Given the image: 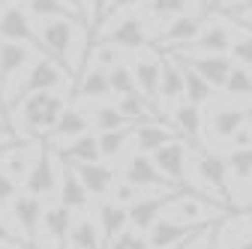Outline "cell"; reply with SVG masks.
Returning a JSON list of instances; mask_svg holds the SVG:
<instances>
[{"label": "cell", "instance_id": "6da1fadb", "mask_svg": "<svg viewBox=\"0 0 252 249\" xmlns=\"http://www.w3.org/2000/svg\"><path fill=\"white\" fill-rule=\"evenodd\" d=\"M66 99H63V93L57 90H42V93H33V96H27L15 111L21 114V123H24V129L27 132H33V135H48L54 126H57V120L63 117V111H66Z\"/></svg>", "mask_w": 252, "mask_h": 249}, {"label": "cell", "instance_id": "7a4b0ae2", "mask_svg": "<svg viewBox=\"0 0 252 249\" xmlns=\"http://www.w3.org/2000/svg\"><path fill=\"white\" fill-rule=\"evenodd\" d=\"M66 69H63L57 60L51 57H39L33 60V63L27 66L24 72V81H18V87L12 90V96L6 99V108L15 111L27 96H33V93H42V90H60L63 84H66Z\"/></svg>", "mask_w": 252, "mask_h": 249}, {"label": "cell", "instance_id": "3957f363", "mask_svg": "<svg viewBox=\"0 0 252 249\" xmlns=\"http://www.w3.org/2000/svg\"><path fill=\"white\" fill-rule=\"evenodd\" d=\"M189 189V186H177V189H162V192H156V195H141L138 201L129 204V225L135 231H150L156 222L162 219V213Z\"/></svg>", "mask_w": 252, "mask_h": 249}, {"label": "cell", "instance_id": "277c9868", "mask_svg": "<svg viewBox=\"0 0 252 249\" xmlns=\"http://www.w3.org/2000/svg\"><path fill=\"white\" fill-rule=\"evenodd\" d=\"M195 174L201 177V183L207 189H213L219 198H222L228 207H237L234 198H231V171H228V159L219 156V153L207 150V147H198V159H195Z\"/></svg>", "mask_w": 252, "mask_h": 249}, {"label": "cell", "instance_id": "5b68a950", "mask_svg": "<svg viewBox=\"0 0 252 249\" xmlns=\"http://www.w3.org/2000/svg\"><path fill=\"white\" fill-rule=\"evenodd\" d=\"M123 180L135 183L138 189H177V183H171L159 168H156L150 153H135V156L126 159L123 171H120Z\"/></svg>", "mask_w": 252, "mask_h": 249}, {"label": "cell", "instance_id": "8992f818", "mask_svg": "<svg viewBox=\"0 0 252 249\" xmlns=\"http://www.w3.org/2000/svg\"><path fill=\"white\" fill-rule=\"evenodd\" d=\"M54 147H39V156L33 162V168H30L27 180H24V192L30 195H54L57 192V186H60V168L54 165Z\"/></svg>", "mask_w": 252, "mask_h": 249}, {"label": "cell", "instance_id": "52a82bcc", "mask_svg": "<svg viewBox=\"0 0 252 249\" xmlns=\"http://www.w3.org/2000/svg\"><path fill=\"white\" fill-rule=\"evenodd\" d=\"M42 216H45V207H42V198L39 195H18L12 201V219L18 225V231L24 234V240L30 246H39V234H42Z\"/></svg>", "mask_w": 252, "mask_h": 249}, {"label": "cell", "instance_id": "ba28073f", "mask_svg": "<svg viewBox=\"0 0 252 249\" xmlns=\"http://www.w3.org/2000/svg\"><path fill=\"white\" fill-rule=\"evenodd\" d=\"M0 36L9 39V42H24V45L45 54L42 36L33 30V24H30V12H24L21 6H6L0 12Z\"/></svg>", "mask_w": 252, "mask_h": 249}, {"label": "cell", "instance_id": "9c48e42d", "mask_svg": "<svg viewBox=\"0 0 252 249\" xmlns=\"http://www.w3.org/2000/svg\"><path fill=\"white\" fill-rule=\"evenodd\" d=\"M174 57H180L186 66H192L198 75H204L213 84V90H225V81L234 69L228 54H195L192 51V54H174Z\"/></svg>", "mask_w": 252, "mask_h": 249}, {"label": "cell", "instance_id": "30bf717a", "mask_svg": "<svg viewBox=\"0 0 252 249\" xmlns=\"http://www.w3.org/2000/svg\"><path fill=\"white\" fill-rule=\"evenodd\" d=\"M207 228H210V225L183 222V219H174V216H162V219L150 228L147 243H150V249H171V246H177L180 240L192 237V234H201V231H207Z\"/></svg>", "mask_w": 252, "mask_h": 249}, {"label": "cell", "instance_id": "8fae6325", "mask_svg": "<svg viewBox=\"0 0 252 249\" xmlns=\"http://www.w3.org/2000/svg\"><path fill=\"white\" fill-rule=\"evenodd\" d=\"M201 30H204V15H186L183 12V15H174V21H168V27L153 39V45H165L168 51H174V48L195 42L201 36Z\"/></svg>", "mask_w": 252, "mask_h": 249}, {"label": "cell", "instance_id": "7c38bea8", "mask_svg": "<svg viewBox=\"0 0 252 249\" xmlns=\"http://www.w3.org/2000/svg\"><path fill=\"white\" fill-rule=\"evenodd\" d=\"M231 42H234V33L222 24V21H210L204 24L201 30V36L195 42H189L183 48H174L171 54H228L231 51Z\"/></svg>", "mask_w": 252, "mask_h": 249}, {"label": "cell", "instance_id": "4fadbf2b", "mask_svg": "<svg viewBox=\"0 0 252 249\" xmlns=\"http://www.w3.org/2000/svg\"><path fill=\"white\" fill-rule=\"evenodd\" d=\"M153 162H156V168H159L171 183H177V186H189V183H186L189 159H186V144H183L180 138H174V141H168L165 147L156 150V153H153Z\"/></svg>", "mask_w": 252, "mask_h": 249}, {"label": "cell", "instance_id": "5bb4252c", "mask_svg": "<svg viewBox=\"0 0 252 249\" xmlns=\"http://www.w3.org/2000/svg\"><path fill=\"white\" fill-rule=\"evenodd\" d=\"M180 132L171 126V123H162L159 117H153V120H141V123H135V147H138V153H153L159 150V147H165L168 141H174Z\"/></svg>", "mask_w": 252, "mask_h": 249}, {"label": "cell", "instance_id": "9a60e30c", "mask_svg": "<svg viewBox=\"0 0 252 249\" xmlns=\"http://www.w3.org/2000/svg\"><path fill=\"white\" fill-rule=\"evenodd\" d=\"M96 42H108L114 48H123V51H138V48H147L150 39L144 33V21L129 15V18H123L114 30H108L105 36H99Z\"/></svg>", "mask_w": 252, "mask_h": 249}, {"label": "cell", "instance_id": "2e32d148", "mask_svg": "<svg viewBox=\"0 0 252 249\" xmlns=\"http://www.w3.org/2000/svg\"><path fill=\"white\" fill-rule=\"evenodd\" d=\"M54 153L60 162H72V165H84V162H99L102 150H99V135L84 132L69 144H54Z\"/></svg>", "mask_w": 252, "mask_h": 249}, {"label": "cell", "instance_id": "e0dca14e", "mask_svg": "<svg viewBox=\"0 0 252 249\" xmlns=\"http://www.w3.org/2000/svg\"><path fill=\"white\" fill-rule=\"evenodd\" d=\"M60 204H66L69 210H84L90 201V192L84 189V183L75 171L72 162H60V186H57Z\"/></svg>", "mask_w": 252, "mask_h": 249}, {"label": "cell", "instance_id": "ac0fdd59", "mask_svg": "<svg viewBox=\"0 0 252 249\" xmlns=\"http://www.w3.org/2000/svg\"><path fill=\"white\" fill-rule=\"evenodd\" d=\"M75 171L84 183V189L90 192V198H105L117 180V171L102 162H84V165H75Z\"/></svg>", "mask_w": 252, "mask_h": 249}, {"label": "cell", "instance_id": "d6986e66", "mask_svg": "<svg viewBox=\"0 0 252 249\" xmlns=\"http://www.w3.org/2000/svg\"><path fill=\"white\" fill-rule=\"evenodd\" d=\"M180 96H186L183 63H180L174 54H165V57H162V78H159V105L177 102Z\"/></svg>", "mask_w": 252, "mask_h": 249}, {"label": "cell", "instance_id": "ffe728a7", "mask_svg": "<svg viewBox=\"0 0 252 249\" xmlns=\"http://www.w3.org/2000/svg\"><path fill=\"white\" fill-rule=\"evenodd\" d=\"M96 225H99L102 243H105V249H108V243H111L120 231H126V225H129V207H123V204H117V201H102L99 210H96Z\"/></svg>", "mask_w": 252, "mask_h": 249}, {"label": "cell", "instance_id": "44dd1931", "mask_svg": "<svg viewBox=\"0 0 252 249\" xmlns=\"http://www.w3.org/2000/svg\"><path fill=\"white\" fill-rule=\"evenodd\" d=\"M72 210L66 204H54V207H45V216H42V228L45 234L51 237V243L57 249H66V240H69V231H72Z\"/></svg>", "mask_w": 252, "mask_h": 249}, {"label": "cell", "instance_id": "7402d4cb", "mask_svg": "<svg viewBox=\"0 0 252 249\" xmlns=\"http://www.w3.org/2000/svg\"><path fill=\"white\" fill-rule=\"evenodd\" d=\"M132 72H135V81H138V90L150 102L159 105V78H162V57H138L132 63Z\"/></svg>", "mask_w": 252, "mask_h": 249}, {"label": "cell", "instance_id": "603a6c76", "mask_svg": "<svg viewBox=\"0 0 252 249\" xmlns=\"http://www.w3.org/2000/svg\"><path fill=\"white\" fill-rule=\"evenodd\" d=\"M72 93H75L78 99H105L108 93H111V75H108V69L93 63L90 69L81 72V78H78V84H75Z\"/></svg>", "mask_w": 252, "mask_h": 249}, {"label": "cell", "instance_id": "cb8c5ba5", "mask_svg": "<svg viewBox=\"0 0 252 249\" xmlns=\"http://www.w3.org/2000/svg\"><path fill=\"white\" fill-rule=\"evenodd\" d=\"M30 66V45L24 42H3L0 45V87H3L9 78H15L21 69Z\"/></svg>", "mask_w": 252, "mask_h": 249}, {"label": "cell", "instance_id": "d4e9b609", "mask_svg": "<svg viewBox=\"0 0 252 249\" xmlns=\"http://www.w3.org/2000/svg\"><path fill=\"white\" fill-rule=\"evenodd\" d=\"M36 156H39V147H30V144L21 141V147H12L6 153H0V165H3V171L12 180H27V174H30V168H33Z\"/></svg>", "mask_w": 252, "mask_h": 249}, {"label": "cell", "instance_id": "484cf974", "mask_svg": "<svg viewBox=\"0 0 252 249\" xmlns=\"http://www.w3.org/2000/svg\"><path fill=\"white\" fill-rule=\"evenodd\" d=\"M201 108L192 105V102H180L174 108V129L180 132V138H189L195 150L201 147Z\"/></svg>", "mask_w": 252, "mask_h": 249}, {"label": "cell", "instance_id": "4316f807", "mask_svg": "<svg viewBox=\"0 0 252 249\" xmlns=\"http://www.w3.org/2000/svg\"><path fill=\"white\" fill-rule=\"evenodd\" d=\"M246 117H252V108H216L210 117V135L234 138L237 129L246 126Z\"/></svg>", "mask_w": 252, "mask_h": 249}, {"label": "cell", "instance_id": "83f0119b", "mask_svg": "<svg viewBox=\"0 0 252 249\" xmlns=\"http://www.w3.org/2000/svg\"><path fill=\"white\" fill-rule=\"evenodd\" d=\"M87 126H90V120H87L84 111L66 108V111H63V117L57 120V126L48 132V138H51V141H75L78 135L87 132Z\"/></svg>", "mask_w": 252, "mask_h": 249}, {"label": "cell", "instance_id": "f1b7e54d", "mask_svg": "<svg viewBox=\"0 0 252 249\" xmlns=\"http://www.w3.org/2000/svg\"><path fill=\"white\" fill-rule=\"evenodd\" d=\"M66 249H105L99 225L93 219H87V216H81V219L72 225V231H69Z\"/></svg>", "mask_w": 252, "mask_h": 249}, {"label": "cell", "instance_id": "f546056e", "mask_svg": "<svg viewBox=\"0 0 252 249\" xmlns=\"http://www.w3.org/2000/svg\"><path fill=\"white\" fill-rule=\"evenodd\" d=\"M177 60H180V57H177ZM180 63H183V60H180ZM183 78H186V96H183V99L192 102V105H198V108L207 105L210 96H213V84H210L204 75H198L192 66H186V63H183Z\"/></svg>", "mask_w": 252, "mask_h": 249}, {"label": "cell", "instance_id": "4dcf8cb0", "mask_svg": "<svg viewBox=\"0 0 252 249\" xmlns=\"http://www.w3.org/2000/svg\"><path fill=\"white\" fill-rule=\"evenodd\" d=\"M135 138V123L132 126H123V129H111V132H99V150H102V159H114L123 153V147Z\"/></svg>", "mask_w": 252, "mask_h": 249}, {"label": "cell", "instance_id": "1f68e13d", "mask_svg": "<svg viewBox=\"0 0 252 249\" xmlns=\"http://www.w3.org/2000/svg\"><path fill=\"white\" fill-rule=\"evenodd\" d=\"M93 126L99 132H111V129H123V126H132V120L126 117L117 105H102L93 111Z\"/></svg>", "mask_w": 252, "mask_h": 249}, {"label": "cell", "instance_id": "d6a6232c", "mask_svg": "<svg viewBox=\"0 0 252 249\" xmlns=\"http://www.w3.org/2000/svg\"><path fill=\"white\" fill-rule=\"evenodd\" d=\"M27 12L42 21H51V18H75L78 21V15L69 6H63L60 0H27Z\"/></svg>", "mask_w": 252, "mask_h": 249}, {"label": "cell", "instance_id": "836d02e7", "mask_svg": "<svg viewBox=\"0 0 252 249\" xmlns=\"http://www.w3.org/2000/svg\"><path fill=\"white\" fill-rule=\"evenodd\" d=\"M225 159H228V171L237 183H246L252 177V144L249 147H234Z\"/></svg>", "mask_w": 252, "mask_h": 249}, {"label": "cell", "instance_id": "e575fe53", "mask_svg": "<svg viewBox=\"0 0 252 249\" xmlns=\"http://www.w3.org/2000/svg\"><path fill=\"white\" fill-rule=\"evenodd\" d=\"M108 75H111V93H117V96H129V93L138 90V81H135L132 66L114 63V66L108 69Z\"/></svg>", "mask_w": 252, "mask_h": 249}, {"label": "cell", "instance_id": "d590c367", "mask_svg": "<svg viewBox=\"0 0 252 249\" xmlns=\"http://www.w3.org/2000/svg\"><path fill=\"white\" fill-rule=\"evenodd\" d=\"M225 93H231V96H252V69L234 66L225 81Z\"/></svg>", "mask_w": 252, "mask_h": 249}, {"label": "cell", "instance_id": "8d00e7d4", "mask_svg": "<svg viewBox=\"0 0 252 249\" xmlns=\"http://www.w3.org/2000/svg\"><path fill=\"white\" fill-rule=\"evenodd\" d=\"M189 6V0H147V12L156 18H171V15H183Z\"/></svg>", "mask_w": 252, "mask_h": 249}, {"label": "cell", "instance_id": "74e56055", "mask_svg": "<svg viewBox=\"0 0 252 249\" xmlns=\"http://www.w3.org/2000/svg\"><path fill=\"white\" fill-rule=\"evenodd\" d=\"M108 249H150V243H147V237L141 234V231H129V228H126V231H120L111 243H108Z\"/></svg>", "mask_w": 252, "mask_h": 249}, {"label": "cell", "instance_id": "f35d334b", "mask_svg": "<svg viewBox=\"0 0 252 249\" xmlns=\"http://www.w3.org/2000/svg\"><path fill=\"white\" fill-rule=\"evenodd\" d=\"M231 57L237 60V63H243L246 69H252V36L249 33H240L234 36V42H231Z\"/></svg>", "mask_w": 252, "mask_h": 249}, {"label": "cell", "instance_id": "ab89813d", "mask_svg": "<svg viewBox=\"0 0 252 249\" xmlns=\"http://www.w3.org/2000/svg\"><path fill=\"white\" fill-rule=\"evenodd\" d=\"M138 192H144V189H138L135 183H129V180H123V177H120L117 189H114V201H117V204H123V207H129L132 201H138V198H141Z\"/></svg>", "mask_w": 252, "mask_h": 249}, {"label": "cell", "instance_id": "60d3db41", "mask_svg": "<svg viewBox=\"0 0 252 249\" xmlns=\"http://www.w3.org/2000/svg\"><path fill=\"white\" fill-rule=\"evenodd\" d=\"M93 63L96 66H105V69H111L114 63H117V51H114V45H108V42H93Z\"/></svg>", "mask_w": 252, "mask_h": 249}, {"label": "cell", "instance_id": "b9f144b4", "mask_svg": "<svg viewBox=\"0 0 252 249\" xmlns=\"http://www.w3.org/2000/svg\"><path fill=\"white\" fill-rule=\"evenodd\" d=\"M18 198V180H12L6 171H3V165H0V207L3 204H12Z\"/></svg>", "mask_w": 252, "mask_h": 249}, {"label": "cell", "instance_id": "7bdbcfd3", "mask_svg": "<svg viewBox=\"0 0 252 249\" xmlns=\"http://www.w3.org/2000/svg\"><path fill=\"white\" fill-rule=\"evenodd\" d=\"M141 0H105V6H102V15H99V24H102V18H108V15H114V12H120V9H129V6H138ZM99 24H96V33H99ZM93 33V36H96Z\"/></svg>", "mask_w": 252, "mask_h": 249}, {"label": "cell", "instance_id": "ee69618b", "mask_svg": "<svg viewBox=\"0 0 252 249\" xmlns=\"http://www.w3.org/2000/svg\"><path fill=\"white\" fill-rule=\"evenodd\" d=\"M0 246H12V249H33L27 240L15 237V234H12V228H9L3 219H0Z\"/></svg>", "mask_w": 252, "mask_h": 249}, {"label": "cell", "instance_id": "f6af8a7d", "mask_svg": "<svg viewBox=\"0 0 252 249\" xmlns=\"http://www.w3.org/2000/svg\"><path fill=\"white\" fill-rule=\"evenodd\" d=\"M60 3H63V6H69V9L78 15V21H81V24L90 30V12H87V0H60Z\"/></svg>", "mask_w": 252, "mask_h": 249}, {"label": "cell", "instance_id": "bcb514c9", "mask_svg": "<svg viewBox=\"0 0 252 249\" xmlns=\"http://www.w3.org/2000/svg\"><path fill=\"white\" fill-rule=\"evenodd\" d=\"M0 141H3V144H18V135L9 126V114L3 108H0Z\"/></svg>", "mask_w": 252, "mask_h": 249}, {"label": "cell", "instance_id": "7dc6e473", "mask_svg": "<svg viewBox=\"0 0 252 249\" xmlns=\"http://www.w3.org/2000/svg\"><path fill=\"white\" fill-rule=\"evenodd\" d=\"M222 15H252V0H228Z\"/></svg>", "mask_w": 252, "mask_h": 249}, {"label": "cell", "instance_id": "c3c4849f", "mask_svg": "<svg viewBox=\"0 0 252 249\" xmlns=\"http://www.w3.org/2000/svg\"><path fill=\"white\" fill-rule=\"evenodd\" d=\"M102 6L105 0H87V12H90V30L96 33V24H99V15H102Z\"/></svg>", "mask_w": 252, "mask_h": 249}, {"label": "cell", "instance_id": "681fc988", "mask_svg": "<svg viewBox=\"0 0 252 249\" xmlns=\"http://www.w3.org/2000/svg\"><path fill=\"white\" fill-rule=\"evenodd\" d=\"M228 18L237 24V30H243V33L252 36V15H228Z\"/></svg>", "mask_w": 252, "mask_h": 249}, {"label": "cell", "instance_id": "f907efd6", "mask_svg": "<svg viewBox=\"0 0 252 249\" xmlns=\"http://www.w3.org/2000/svg\"><path fill=\"white\" fill-rule=\"evenodd\" d=\"M237 216H240V219L246 222V228L252 231V204H246V207H240V210H237Z\"/></svg>", "mask_w": 252, "mask_h": 249}, {"label": "cell", "instance_id": "816d5d0a", "mask_svg": "<svg viewBox=\"0 0 252 249\" xmlns=\"http://www.w3.org/2000/svg\"><path fill=\"white\" fill-rule=\"evenodd\" d=\"M198 249H216V228L207 231V237H204V243H201Z\"/></svg>", "mask_w": 252, "mask_h": 249}, {"label": "cell", "instance_id": "f5cc1de1", "mask_svg": "<svg viewBox=\"0 0 252 249\" xmlns=\"http://www.w3.org/2000/svg\"><path fill=\"white\" fill-rule=\"evenodd\" d=\"M237 249H252V237H246V240H243V243H240Z\"/></svg>", "mask_w": 252, "mask_h": 249}, {"label": "cell", "instance_id": "db71d44e", "mask_svg": "<svg viewBox=\"0 0 252 249\" xmlns=\"http://www.w3.org/2000/svg\"><path fill=\"white\" fill-rule=\"evenodd\" d=\"M198 3H201V9H210V3H213V0H198Z\"/></svg>", "mask_w": 252, "mask_h": 249}]
</instances>
